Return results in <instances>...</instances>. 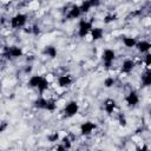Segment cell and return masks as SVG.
<instances>
[{
  "label": "cell",
  "mask_w": 151,
  "mask_h": 151,
  "mask_svg": "<svg viewBox=\"0 0 151 151\" xmlns=\"http://www.w3.org/2000/svg\"><path fill=\"white\" fill-rule=\"evenodd\" d=\"M34 106L37 109L40 110H47V111H54L57 109V104L52 100H50L48 98H45L44 96H41L39 99H37L34 101Z\"/></svg>",
  "instance_id": "cell-1"
},
{
  "label": "cell",
  "mask_w": 151,
  "mask_h": 151,
  "mask_svg": "<svg viewBox=\"0 0 151 151\" xmlns=\"http://www.w3.org/2000/svg\"><path fill=\"white\" fill-rule=\"evenodd\" d=\"M92 28H93V24L91 20L81 19L78 24V35L80 38H86L87 35H90V32Z\"/></svg>",
  "instance_id": "cell-2"
},
{
  "label": "cell",
  "mask_w": 151,
  "mask_h": 151,
  "mask_svg": "<svg viewBox=\"0 0 151 151\" xmlns=\"http://www.w3.org/2000/svg\"><path fill=\"white\" fill-rule=\"evenodd\" d=\"M116 59V52L112 48H105L101 53V60L104 63V66L106 70H110L113 61Z\"/></svg>",
  "instance_id": "cell-3"
},
{
  "label": "cell",
  "mask_w": 151,
  "mask_h": 151,
  "mask_svg": "<svg viewBox=\"0 0 151 151\" xmlns=\"http://www.w3.org/2000/svg\"><path fill=\"white\" fill-rule=\"evenodd\" d=\"M11 27L12 28H22L26 24H27V15L24 13H17L15 15H13L9 20Z\"/></svg>",
  "instance_id": "cell-4"
},
{
  "label": "cell",
  "mask_w": 151,
  "mask_h": 151,
  "mask_svg": "<svg viewBox=\"0 0 151 151\" xmlns=\"http://www.w3.org/2000/svg\"><path fill=\"white\" fill-rule=\"evenodd\" d=\"M79 112V104L76 101V100H71L68 101L65 107H64V113L67 118H72L74 117L77 113Z\"/></svg>",
  "instance_id": "cell-5"
},
{
  "label": "cell",
  "mask_w": 151,
  "mask_h": 151,
  "mask_svg": "<svg viewBox=\"0 0 151 151\" xmlns=\"http://www.w3.org/2000/svg\"><path fill=\"white\" fill-rule=\"evenodd\" d=\"M125 103L129 107H133L136 105H138L139 103V94L136 91H130L126 96H125Z\"/></svg>",
  "instance_id": "cell-6"
},
{
  "label": "cell",
  "mask_w": 151,
  "mask_h": 151,
  "mask_svg": "<svg viewBox=\"0 0 151 151\" xmlns=\"http://www.w3.org/2000/svg\"><path fill=\"white\" fill-rule=\"evenodd\" d=\"M79 130H80V134H83V136H90L96 130V124L93 122H91V120L84 122V123H81Z\"/></svg>",
  "instance_id": "cell-7"
},
{
  "label": "cell",
  "mask_w": 151,
  "mask_h": 151,
  "mask_svg": "<svg viewBox=\"0 0 151 151\" xmlns=\"http://www.w3.org/2000/svg\"><path fill=\"white\" fill-rule=\"evenodd\" d=\"M57 83L58 86L61 88H66L68 86H71V84L73 83V78L71 74H61L57 78Z\"/></svg>",
  "instance_id": "cell-8"
},
{
  "label": "cell",
  "mask_w": 151,
  "mask_h": 151,
  "mask_svg": "<svg viewBox=\"0 0 151 151\" xmlns=\"http://www.w3.org/2000/svg\"><path fill=\"white\" fill-rule=\"evenodd\" d=\"M103 106H104V111L107 114H112V113H114V111L117 109V103L112 98H106L104 100V105Z\"/></svg>",
  "instance_id": "cell-9"
},
{
  "label": "cell",
  "mask_w": 151,
  "mask_h": 151,
  "mask_svg": "<svg viewBox=\"0 0 151 151\" xmlns=\"http://www.w3.org/2000/svg\"><path fill=\"white\" fill-rule=\"evenodd\" d=\"M44 79H45L44 76H40V74H33V76L29 77L27 84H28L29 87H32V88H37V90H38V87L40 86V84L42 83Z\"/></svg>",
  "instance_id": "cell-10"
},
{
  "label": "cell",
  "mask_w": 151,
  "mask_h": 151,
  "mask_svg": "<svg viewBox=\"0 0 151 151\" xmlns=\"http://www.w3.org/2000/svg\"><path fill=\"white\" fill-rule=\"evenodd\" d=\"M134 68V61L132 59H125L120 66V71L123 74H129Z\"/></svg>",
  "instance_id": "cell-11"
},
{
  "label": "cell",
  "mask_w": 151,
  "mask_h": 151,
  "mask_svg": "<svg viewBox=\"0 0 151 151\" xmlns=\"http://www.w3.org/2000/svg\"><path fill=\"white\" fill-rule=\"evenodd\" d=\"M81 14H83V12H81V9H80V6H79V5H73V6H71L70 9L67 11L66 17H67L68 19H78Z\"/></svg>",
  "instance_id": "cell-12"
},
{
  "label": "cell",
  "mask_w": 151,
  "mask_h": 151,
  "mask_svg": "<svg viewBox=\"0 0 151 151\" xmlns=\"http://www.w3.org/2000/svg\"><path fill=\"white\" fill-rule=\"evenodd\" d=\"M136 48L140 53H149L151 50V42L147 40H139L136 44Z\"/></svg>",
  "instance_id": "cell-13"
},
{
  "label": "cell",
  "mask_w": 151,
  "mask_h": 151,
  "mask_svg": "<svg viewBox=\"0 0 151 151\" xmlns=\"http://www.w3.org/2000/svg\"><path fill=\"white\" fill-rule=\"evenodd\" d=\"M90 37L92 41H98L100 39H103L104 37V29L101 27H93L90 32Z\"/></svg>",
  "instance_id": "cell-14"
},
{
  "label": "cell",
  "mask_w": 151,
  "mask_h": 151,
  "mask_svg": "<svg viewBox=\"0 0 151 151\" xmlns=\"http://www.w3.org/2000/svg\"><path fill=\"white\" fill-rule=\"evenodd\" d=\"M140 83L144 87L151 86V70H145L140 76Z\"/></svg>",
  "instance_id": "cell-15"
},
{
  "label": "cell",
  "mask_w": 151,
  "mask_h": 151,
  "mask_svg": "<svg viewBox=\"0 0 151 151\" xmlns=\"http://www.w3.org/2000/svg\"><path fill=\"white\" fill-rule=\"evenodd\" d=\"M7 54L11 57V58H20L24 55V51L21 47L19 46H11L7 51Z\"/></svg>",
  "instance_id": "cell-16"
},
{
  "label": "cell",
  "mask_w": 151,
  "mask_h": 151,
  "mask_svg": "<svg viewBox=\"0 0 151 151\" xmlns=\"http://www.w3.org/2000/svg\"><path fill=\"white\" fill-rule=\"evenodd\" d=\"M42 53H44L45 55L50 57L51 59H54V58L57 57V54H58V52H57V48H55L53 45H47V46H45V48H44Z\"/></svg>",
  "instance_id": "cell-17"
},
{
  "label": "cell",
  "mask_w": 151,
  "mask_h": 151,
  "mask_svg": "<svg viewBox=\"0 0 151 151\" xmlns=\"http://www.w3.org/2000/svg\"><path fill=\"white\" fill-rule=\"evenodd\" d=\"M137 39L133 38V37H124L123 38V44L125 47L127 48H132V47H136V44H137Z\"/></svg>",
  "instance_id": "cell-18"
},
{
  "label": "cell",
  "mask_w": 151,
  "mask_h": 151,
  "mask_svg": "<svg viewBox=\"0 0 151 151\" xmlns=\"http://www.w3.org/2000/svg\"><path fill=\"white\" fill-rule=\"evenodd\" d=\"M91 8H92V6H91V4H90L88 0L83 1V4L80 5V9H81L83 14H84V13H88V12L91 11Z\"/></svg>",
  "instance_id": "cell-19"
},
{
  "label": "cell",
  "mask_w": 151,
  "mask_h": 151,
  "mask_svg": "<svg viewBox=\"0 0 151 151\" xmlns=\"http://www.w3.org/2000/svg\"><path fill=\"white\" fill-rule=\"evenodd\" d=\"M114 83H116V80H114L113 77H106V78L104 79V86H105L106 88L112 87V86L114 85Z\"/></svg>",
  "instance_id": "cell-20"
},
{
  "label": "cell",
  "mask_w": 151,
  "mask_h": 151,
  "mask_svg": "<svg viewBox=\"0 0 151 151\" xmlns=\"http://www.w3.org/2000/svg\"><path fill=\"white\" fill-rule=\"evenodd\" d=\"M144 66H145V70H151V53H146V55L144 57Z\"/></svg>",
  "instance_id": "cell-21"
},
{
  "label": "cell",
  "mask_w": 151,
  "mask_h": 151,
  "mask_svg": "<svg viewBox=\"0 0 151 151\" xmlns=\"http://www.w3.org/2000/svg\"><path fill=\"white\" fill-rule=\"evenodd\" d=\"M60 140H61L60 143L64 145L65 150H66V149H71V146H72V143H71V139H70L67 136H66V137H63Z\"/></svg>",
  "instance_id": "cell-22"
},
{
  "label": "cell",
  "mask_w": 151,
  "mask_h": 151,
  "mask_svg": "<svg viewBox=\"0 0 151 151\" xmlns=\"http://www.w3.org/2000/svg\"><path fill=\"white\" fill-rule=\"evenodd\" d=\"M118 123H119V125H120V126L125 127V126H126V124H127V120H126L125 116L120 114V116H119V119H118Z\"/></svg>",
  "instance_id": "cell-23"
},
{
  "label": "cell",
  "mask_w": 151,
  "mask_h": 151,
  "mask_svg": "<svg viewBox=\"0 0 151 151\" xmlns=\"http://www.w3.org/2000/svg\"><path fill=\"white\" fill-rule=\"evenodd\" d=\"M48 139H50L51 142H57V140H59V139H60L59 132H54L52 136H48Z\"/></svg>",
  "instance_id": "cell-24"
},
{
  "label": "cell",
  "mask_w": 151,
  "mask_h": 151,
  "mask_svg": "<svg viewBox=\"0 0 151 151\" xmlns=\"http://www.w3.org/2000/svg\"><path fill=\"white\" fill-rule=\"evenodd\" d=\"M88 1H90V4H91L92 8H93V7H99L100 4H101V0H88Z\"/></svg>",
  "instance_id": "cell-25"
},
{
  "label": "cell",
  "mask_w": 151,
  "mask_h": 151,
  "mask_svg": "<svg viewBox=\"0 0 151 151\" xmlns=\"http://www.w3.org/2000/svg\"><path fill=\"white\" fill-rule=\"evenodd\" d=\"M31 32L34 34V35H38L39 33H40V28H39V26H37V25H34L32 28H31Z\"/></svg>",
  "instance_id": "cell-26"
},
{
  "label": "cell",
  "mask_w": 151,
  "mask_h": 151,
  "mask_svg": "<svg viewBox=\"0 0 151 151\" xmlns=\"http://www.w3.org/2000/svg\"><path fill=\"white\" fill-rule=\"evenodd\" d=\"M113 20H116V17H114V15H109V17H106V18L104 19V22H105V24H110V22H112Z\"/></svg>",
  "instance_id": "cell-27"
}]
</instances>
